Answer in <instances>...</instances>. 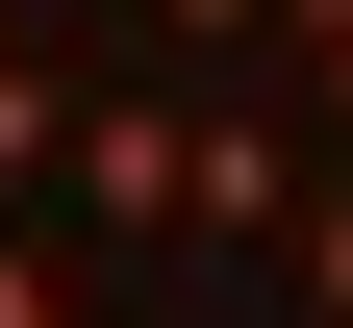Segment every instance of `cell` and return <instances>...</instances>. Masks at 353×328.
<instances>
[{"mask_svg":"<svg viewBox=\"0 0 353 328\" xmlns=\"http://www.w3.org/2000/svg\"><path fill=\"white\" fill-rule=\"evenodd\" d=\"M76 202L101 227H202V126L176 102H76Z\"/></svg>","mask_w":353,"mask_h":328,"instance_id":"obj_1","label":"cell"},{"mask_svg":"<svg viewBox=\"0 0 353 328\" xmlns=\"http://www.w3.org/2000/svg\"><path fill=\"white\" fill-rule=\"evenodd\" d=\"M202 227H228V253H303V126H278V102L202 126Z\"/></svg>","mask_w":353,"mask_h":328,"instance_id":"obj_2","label":"cell"},{"mask_svg":"<svg viewBox=\"0 0 353 328\" xmlns=\"http://www.w3.org/2000/svg\"><path fill=\"white\" fill-rule=\"evenodd\" d=\"M152 26H202V51H278V0H152Z\"/></svg>","mask_w":353,"mask_h":328,"instance_id":"obj_3","label":"cell"},{"mask_svg":"<svg viewBox=\"0 0 353 328\" xmlns=\"http://www.w3.org/2000/svg\"><path fill=\"white\" fill-rule=\"evenodd\" d=\"M0 328H76V303H51V253H26V227H0Z\"/></svg>","mask_w":353,"mask_h":328,"instance_id":"obj_4","label":"cell"},{"mask_svg":"<svg viewBox=\"0 0 353 328\" xmlns=\"http://www.w3.org/2000/svg\"><path fill=\"white\" fill-rule=\"evenodd\" d=\"M303 278H328V328H353V202H303Z\"/></svg>","mask_w":353,"mask_h":328,"instance_id":"obj_5","label":"cell"},{"mask_svg":"<svg viewBox=\"0 0 353 328\" xmlns=\"http://www.w3.org/2000/svg\"><path fill=\"white\" fill-rule=\"evenodd\" d=\"M278 51H353V0H278Z\"/></svg>","mask_w":353,"mask_h":328,"instance_id":"obj_6","label":"cell"},{"mask_svg":"<svg viewBox=\"0 0 353 328\" xmlns=\"http://www.w3.org/2000/svg\"><path fill=\"white\" fill-rule=\"evenodd\" d=\"M303 76H328V102H353V51H303Z\"/></svg>","mask_w":353,"mask_h":328,"instance_id":"obj_7","label":"cell"},{"mask_svg":"<svg viewBox=\"0 0 353 328\" xmlns=\"http://www.w3.org/2000/svg\"><path fill=\"white\" fill-rule=\"evenodd\" d=\"M0 76H26V26H0Z\"/></svg>","mask_w":353,"mask_h":328,"instance_id":"obj_8","label":"cell"}]
</instances>
